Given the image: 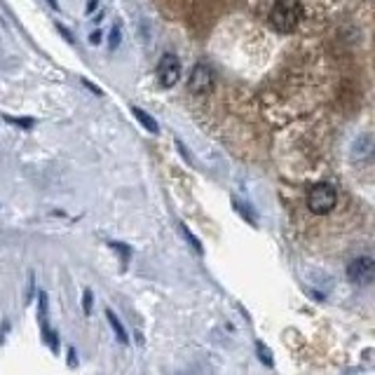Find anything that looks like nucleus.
Listing matches in <instances>:
<instances>
[{"label":"nucleus","instance_id":"nucleus-1","mask_svg":"<svg viewBox=\"0 0 375 375\" xmlns=\"http://www.w3.org/2000/svg\"><path fill=\"white\" fill-rule=\"evenodd\" d=\"M302 19V5L300 0H277L272 12H270V22L281 33L295 31V26Z\"/></svg>","mask_w":375,"mask_h":375},{"label":"nucleus","instance_id":"nucleus-2","mask_svg":"<svg viewBox=\"0 0 375 375\" xmlns=\"http://www.w3.org/2000/svg\"><path fill=\"white\" fill-rule=\"evenodd\" d=\"M338 204V193L331 183H317L310 193H307V209L312 214H331Z\"/></svg>","mask_w":375,"mask_h":375},{"label":"nucleus","instance_id":"nucleus-3","mask_svg":"<svg viewBox=\"0 0 375 375\" xmlns=\"http://www.w3.org/2000/svg\"><path fill=\"white\" fill-rule=\"evenodd\" d=\"M347 279L357 286H368L375 279V260L371 256H359L347 265Z\"/></svg>","mask_w":375,"mask_h":375},{"label":"nucleus","instance_id":"nucleus-4","mask_svg":"<svg viewBox=\"0 0 375 375\" xmlns=\"http://www.w3.org/2000/svg\"><path fill=\"white\" fill-rule=\"evenodd\" d=\"M38 324H41L45 343H47L50 350L57 354L59 352V335L50 328V302H47V293L45 291L38 293Z\"/></svg>","mask_w":375,"mask_h":375},{"label":"nucleus","instance_id":"nucleus-5","mask_svg":"<svg viewBox=\"0 0 375 375\" xmlns=\"http://www.w3.org/2000/svg\"><path fill=\"white\" fill-rule=\"evenodd\" d=\"M214 87V73L209 66L204 64H197L193 68V73L188 78V89L193 91V94L202 96V94H209Z\"/></svg>","mask_w":375,"mask_h":375},{"label":"nucleus","instance_id":"nucleus-6","mask_svg":"<svg viewBox=\"0 0 375 375\" xmlns=\"http://www.w3.org/2000/svg\"><path fill=\"white\" fill-rule=\"evenodd\" d=\"M157 78H160L162 87H174L181 78V61L174 54H164L157 64Z\"/></svg>","mask_w":375,"mask_h":375},{"label":"nucleus","instance_id":"nucleus-7","mask_svg":"<svg viewBox=\"0 0 375 375\" xmlns=\"http://www.w3.org/2000/svg\"><path fill=\"white\" fill-rule=\"evenodd\" d=\"M106 319H108L110 328H113L117 343H120V345H129V333H127V328L122 326V321L117 319V314L113 310H106Z\"/></svg>","mask_w":375,"mask_h":375},{"label":"nucleus","instance_id":"nucleus-8","mask_svg":"<svg viewBox=\"0 0 375 375\" xmlns=\"http://www.w3.org/2000/svg\"><path fill=\"white\" fill-rule=\"evenodd\" d=\"M131 115H134L136 120L141 122V127H143V129H148L150 134H160V124H157V122H155V117H153V115H148L143 108L131 106Z\"/></svg>","mask_w":375,"mask_h":375},{"label":"nucleus","instance_id":"nucleus-9","mask_svg":"<svg viewBox=\"0 0 375 375\" xmlns=\"http://www.w3.org/2000/svg\"><path fill=\"white\" fill-rule=\"evenodd\" d=\"M179 230H181L183 240H186V242H188V244H190V247H193L197 253H202V251H204L202 242H200V240H197V237L193 235V230H190V228L186 226V223H179Z\"/></svg>","mask_w":375,"mask_h":375},{"label":"nucleus","instance_id":"nucleus-10","mask_svg":"<svg viewBox=\"0 0 375 375\" xmlns=\"http://www.w3.org/2000/svg\"><path fill=\"white\" fill-rule=\"evenodd\" d=\"M256 354H258V359L263 361V364H265L267 368H272L274 366V359H272V352L267 350L265 345L263 343H256Z\"/></svg>","mask_w":375,"mask_h":375},{"label":"nucleus","instance_id":"nucleus-11","mask_svg":"<svg viewBox=\"0 0 375 375\" xmlns=\"http://www.w3.org/2000/svg\"><path fill=\"white\" fill-rule=\"evenodd\" d=\"M235 204V209H237V212H240V216H242V219H247L249 223H251V226L256 228V226H258V219H256V216L251 214V207H247V204H240V202H233Z\"/></svg>","mask_w":375,"mask_h":375},{"label":"nucleus","instance_id":"nucleus-12","mask_svg":"<svg viewBox=\"0 0 375 375\" xmlns=\"http://www.w3.org/2000/svg\"><path fill=\"white\" fill-rule=\"evenodd\" d=\"M108 247L113 249V251H117V253L122 256V263H127V258L131 256V247L122 244V242H108Z\"/></svg>","mask_w":375,"mask_h":375},{"label":"nucleus","instance_id":"nucleus-13","mask_svg":"<svg viewBox=\"0 0 375 375\" xmlns=\"http://www.w3.org/2000/svg\"><path fill=\"white\" fill-rule=\"evenodd\" d=\"M91 305H94V293L89 291V288H84V293H82V310L84 314H91Z\"/></svg>","mask_w":375,"mask_h":375},{"label":"nucleus","instance_id":"nucleus-14","mask_svg":"<svg viewBox=\"0 0 375 375\" xmlns=\"http://www.w3.org/2000/svg\"><path fill=\"white\" fill-rule=\"evenodd\" d=\"M117 45H120V29H113V33H110V50H115Z\"/></svg>","mask_w":375,"mask_h":375},{"label":"nucleus","instance_id":"nucleus-15","mask_svg":"<svg viewBox=\"0 0 375 375\" xmlns=\"http://www.w3.org/2000/svg\"><path fill=\"white\" fill-rule=\"evenodd\" d=\"M8 122L19 124V127H33V120H17V117H8Z\"/></svg>","mask_w":375,"mask_h":375},{"label":"nucleus","instance_id":"nucleus-16","mask_svg":"<svg viewBox=\"0 0 375 375\" xmlns=\"http://www.w3.org/2000/svg\"><path fill=\"white\" fill-rule=\"evenodd\" d=\"M176 146H179V150H181V155H183V160H186V162H190V164H193V157H190V153H188V150H186V146H183V143H181V141H176Z\"/></svg>","mask_w":375,"mask_h":375},{"label":"nucleus","instance_id":"nucleus-17","mask_svg":"<svg viewBox=\"0 0 375 375\" xmlns=\"http://www.w3.org/2000/svg\"><path fill=\"white\" fill-rule=\"evenodd\" d=\"M68 366H71V368L78 366V354H75V350H68Z\"/></svg>","mask_w":375,"mask_h":375},{"label":"nucleus","instance_id":"nucleus-18","mask_svg":"<svg viewBox=\"0 0 375 375\" xmlns=\"http://www.w3.org/2000/svg\"><path fill=\"white\" fill-rule=\"evenodd\" d=\"M47 5H50V8H54V10H59V3H57V0H47Z\"/></svg>","mask_w":375,"mask_h":375}]
</instances>
